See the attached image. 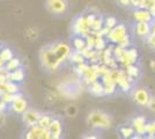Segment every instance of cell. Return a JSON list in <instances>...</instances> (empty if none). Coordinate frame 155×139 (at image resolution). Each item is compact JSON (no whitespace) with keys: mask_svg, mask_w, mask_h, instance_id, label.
<instances>
[{"mask_svg":"<svg viewBox=\"0 0 155 139\" xmlns=\"http://www.w3.org/2000/svg\"><path fill=\"white\" fill-rule=\"evenodd\" d=\"M88 126H91V129L94 130H103V129H109L112 126L114 121L109 116V114H107L103 110H93L88 114L87 119H86Z\"/></svg>","mask_w":155,"mask_h":139,"instance_id":"6da1fadb","label":"cell"},{"mask_svg":"<svg viewBox=\"0 0 155 139\" xmlns=\"http://www.w3.org/2000/svg\"><path fill=\"white\" fill-rule=\"evenodd\" d=\"M39 60H41L42 66L44 67L46 71H50V72H56L59 67L61 66V64H63L58 59L57 55L54 53L51 44H49V45H46L41 49Z\"/></svg>","mask_w":155,"mask_h":139,"instance_id":"7a4b0ae2","label":"cell"},{"mask_svg":"<svg viewBox=\"0 0 155 139\" xmlns=\"http://www.w3.org/2000/svg\"><path fill=\"white\" fill-rule=\"evenodd\" d=\"M95 19L94 14H89V15H81L78 16L77 19L73 22V31L74 35H79V36H88L91 33V23L93 20Z\"/></svg>","mask_w":155,"mask_h":139,"instance_id":"3957f363","label":"cell"},{"mask_svg":"<svg viewBox=\"0 0 155 139\" xmlns=\"http://www.w3.org/2000/svg\"><path fill=\"white\" fill-rule=\"evenodd\" d=\"M131 98L138 106L147 107L152 94L146 87H134L133 89H131Z\"/></svg>","mask_w":155,"mask_h":139,"instance_id":"277c9868","label":"cell"},{"mask_svg":"<svg viewBox=\"0 0 155 139\" xmlns=\"http://www.w3.org/2000/svg\"><path fill=\"white\" fill-rule=\"evenodd\" d=\"M126 35H129L126 26L124 23H118L112 29H110L109 34L107 35V40L109 41L111 44H118V42L123 40Z\"/></svg>","mask_w":155,"mask_h":139,"instance_id":"5b68a950","label":"cell"},{"mask_svg":"<svg viewBox=\"0 0 155 139\" xmlns=\"http://www.w3.org/2000/svg\"><path fill=\"white\" fill-rule=\"evenodd\" d=\"M45 8L48 12L56 15H60L67 12L68 1L67 0H46Z\"/></svg>","mask_w":155,"mask_h":139,"instance_id":"8992f818","label":"cell"},{"mask_svg":"<svg viewBox=\"0 0 155 139\" xmlns=\"http://www.w3.org/2000/svg\"><path fill=\"white\" fill-rule=\"evenodd\" d=\"M26 138L27 139H51L50 132L48 127H43L39 124L32 125L28 127L26 132Z\"/></svg>","mask_w":155,"mask_h":139,"instance_id":"52a82bcc","label":"cell"},{"mask_svg":"<svg viewBox=\"0 0 155 139\" xmlns=\"http://www.w3.org/2000/svg\"><path fill=\"white\" fill-rule=\"evenodd\" d=\"M51 46L52 49H53V51H54V53L57 55L58 59L61 63L68 60L70 55L72 53V48L67 43H65V42H57V43H52Z\"/></svg>","mask_w":155,"mask_h":139,"instance_id":"ba28073f","label":"cell"},{"mask_svg":"<svg viewBox=\"0 0 155 139\" xmlns=\"http://www.w3.org/2000/svg\"><path fill=\"white\" fill-rule=\"evenodd\" d=\"M9 108L15 114H21L22 115L28 109V101L23 98V95L21 93H16V94H14V100L13 102L9 104Z\"/></svg>","mask_w":155,"mask_h":139,"instance_id":"9c48e42d","label":"cell"},{"mask_svg":"<svg viewBox=\"0 0 155 139\" xmlns=\"http://www.w3.org/2000/svg\"><path fill=\"white\" fill-rule=\"evenodd\" d=\"M41 115H42V113H39L38 110H36V109H29L28 108L26 111L22 114V123L27 127L36 125V124H38Z\"/></svg>","mask_w":155,"mask_h":139,"instance_id":"30bf717a","label":"cell"},{"mask_svg":"<svg viewBox=\"0 0 155 139\" xmlns=\"http://www.w3.org/2000/svg\"><path fill=\"white\" fill-rule=\"evenodd\" d=\"M138 57H139V53H138L137 49L127 48V49H125L123 56L120 57V59L118 60V63L122 64L124 67L127 66V65H131V64H137Z\"/></svg>","mask_w":155,"mask_h":139,"instance_id":"8fae6325","label":"cell"},{"mask_svg":"<svg viewBox=\"0 0 155 139\" xmlns=\"http://www.w3.org/2000/svg\"><path fill=\"white\" fill-rule=\"evenodd\" d=\"M147 123L148 122H147L146 117L139 115V116H136L132 119L131 125L134 127L137 134H139L141 137H146V134H147Z\"/></svg>","mask_w":155,"mask_h":139,"instance_id":"7c38bea8","label":"cell"},{"mask_svg":"<svg viewBox=\"0 0 155 139\" xmlns=\"http://www.w3.org/2000/svg\"><path fill=\"white\" fill-rule=\"evenodd\" d=\"M133 19L136 22H153L154 18H153V14L152 12L147 9V8H134L133 11Z\"/></svg>","mask_w":155,"mask_h":139,"instance_id":"4fadbf2b","label":"cell"},{"mask_svg":"<svg viewBox=\"0 0 155 139\" xmlns=\"http://www.w3.org/2000/svg\"><path fill=\"white\" fill-rule=\"evenodd\" d=\"M134 31L138 37L142 40L147 38L152 33V22H137L134 26Z\"/></svg>","mask_w":155,"mask_h":139,"instance_id":"5bb4252c","label":"cell"},{"mask_svg":"<svg viewBox=\"0 0 155 139\" xmlns=\"http://www.w3.org/2000/svg\"><path fill=\"white\" fill-rule=\"evenodd\" d=\"M49 132L51 139H59L63 134V123L59 118H53L49 125Z\"/></svg>","mask_w":155,"mask_h":139,"instance_id":"9a60e30c","label":"cell"},{"mask_svg":"<svg viewBox=\"0 0 155 139\" xmlns=\"http://www.w3.org/2000/svg\"><path fill=\"white\" fill-rule=\"evenodd\" d=\"M89 93L94 96H103L104 95V85L102 81H95L91 85H88Z\"/></svg>","mask_w":155,"mask_h":139,"instance_id":"2e32d148","label":"cell"},{"mask_svg":"<svg viewBox=\"0 0 155 139\" xmlns=\"http://www.w3.org/2000/svg\"><path fill=\"white\" fill-rule=\"evenodd\" d=\"M25 77H26L25 71L20 67L18 70H14L12 72H9V74H8V80L14 81V82H16V84H21V82L25 80Z\"/></svg>","mask_w":155,"mask_h":139,"instance_id":"e0dca14e","label":"cell"},{"mask_svg":"<svg viewBox=\"0 0 155 139\" xmlns=\"http://www.w3.org/2000/svg\"><path fill=\"white\" fill-rule=\"evenodd\" d=\"M73 49L75 51H82L84 48H87V42H86V37L84 36H79V35H75L74 38H73Z\"/></svg>","mask_w":155,"mask_h":139,"instance_id":"ac0fdd59","label":"cell"},{"mask_svg":"<svg viewBox=\"0 0 155 139\" xmlns=\"http://www.w3.org/2000/svg\"><path fill=\"white\" fill-rule=\"evenodd\" d=\"M2 88H4V92L11 93V94L20 93L19 84H16V82H14V81H11V80H7L6 82L2 85Z\"/></svg>","mask_w":155,"mask_h":139,"instance_id":"d6986e66","label":"cell"},{"mask_svg":"<svg viewBox=\"0 0 155 139\" xmlns=\"http://www.w3.org/2000/svg\"><path fill=\"white\" fill-rule=\"evenodd\" d=\"M21 67V59L18 57H13L12 59H9L8 61L5 63V68L8 72H12L14 70H18Z\"/></svg>","mask_w":155,"mask_h":139,"instance_id":"ffe728a7","label":"cell"},{"mask_svg":"<svg viewBox=\"0 0 155 139\" xmlns=\"http://www.w3.org/2000/svg\"><path fill=\"white\" fill-rule=\"evenodd\" d=\"M68 60H70L71 63H73V64L78 65V64L84 63L87 59L84 58V56L82 55V52H80V51H75V50H74V51H72V53L70 55Z\"/></svg>","mask_w":155,"mask_h":139,"instance_id":"44dd1931","label":"cell"},{"mask_svg":"<svg viewBox=\"0 0 155 139\" xmlns=\"http://www.w3.org/2000/svg\"><path fill=\"white\" fill-rule=\"evenodd\" d=\"M125 72L127 73V75L131 77L132 79H137L140 75V68L139 66H137L136 64H131V65L125 66Z\"/></svg>","mask_w":155,"mask_h":139,"instance_id":"7402d4cb","label":"cell"},{"mask_svg":"<svg viewBox=\"0 0 155 139\" xmlns=\"http://www.w3.org/2000/svg\"><path fill=\"white\" fill-rule=\"evenodd\" d=\"M119 133H120V136L123 138H133V136L136 134V130L132 125H125L120 127Z\"/></svg>","mask_w":155,"mask_h":139,"instance_id":"603a6c76","label":"cell"},{"mask_svg":"<svg viewBox=\"0 0 155 139\" xmlns=\"http://www.w3.org/2000/svg\"><path fill=\"white\" fill-rule=\"evenodd\" d=\"M103 27H104L103 18H101V16H95V19L93 20V23H91V31L97 33V31H100Z\"/></svg>","mask_w":155,"mask_h":139,"instance_id":"cb8c5ba5","label":"cell"},{"mask_svg":"<svg viewBox=\"0 0 155 139\" xmlns=\"http://www.w3.org/2000/svg\"><path fill=\"white\" fill-rule=\"evenodd\" d=\"M13 57H14V52L11 48L4 46V48L1 49V51H0V58H1V60H4V61L6 63V61H8L9 59H12Z\"/></svg>","mask_w":155,"mask_h":139,"instance_id":"d4e9b609","label":"cell"},{"mask_svg":"<svg viewBox=\"0 0 155 139\" xmlns=\"http://www.w3.org/2000/svg\"><path fill=\"white\" fill-rule=\"evenodd\" d=\"M105 48H107V40L104 38V36L96 35V40H95L94 49H95V50H98V51H103Z\"/></svg>","mask_w":155,"mask_h":139,"instance_id":"484cf974","label":"cell"},{"mask_svg":"<svg viewBox=\"0 0 155 139\" xmlns=\"http://www.w3.org/2000/svg\"><path fill=\"white\" fill-rule=\"evenodd\" d=\"M91 65H88V64L84 61V63H81V64H78L77 67H75V70H77V73L80 77H84V75H86L87 73L91 71Z\"/></svg>","mask_w":155,"mask_h":139,"instance_id":"4316f807","label":"cell"},{"mask_svg":"<svg viewBox=\"0 0 155 139\" xmlns=\"http://www.w3.org/2000/svg\"><path fill=\"white\" fill-rule=\"evenodd\" d=\"M52 119H53V117H51L50 115H48V114H42L41 117H39L38 124L41 126H43V127H49L50 123L52 122Z\"/></svg>","mask_w":155,"mask_h":139,"instance_id":"83f0119b","label":"cell"},{"mask_svg":"<svg viewBox=\"0 0 155 139\" xmlns=\"http://www.w3.org/2000/svg\"><path fill=\"white\" fill-rule=\"evenodd\" d=\"M117 25H118V21H117V19L115 16H107L104 19V26L110 28V29H112Z\"/></svg>","mask_w":155,"mask_h":139,"instance_id":"f1b7e54d","label":"cell"},{"mask_svg":"<svg viewBox=\"0 0 155 139\" xmlns=\"http://www.w3.org/2000/svg\"><path fill=\"white\" fill-rule=\"evenodd\" d=\"M26 35H27V37H28L30 41L36 40V38L38 37V35H39L38 29H37V28H29V29L27 30Z\"/></svg>","mask_w":155,"mask_h":139,"instance_id":"f546056e","label":"cell"},{"mask_svg":"<svg viewBox=\"0 0 155 139\" xmlns=\"http://www.w3.org/2000/svg\"><path fill=\"white\" fill-rule=\"evenodd\" d=\"M118 45L124 48V49H127V48H131L132 45V41H131V37H130L129 35H126L125 37H124L123 40H120L118 42Z\"/></svg>","mask_w":155,"mask_h":139,"instance_id":"4dcf8cb0","label":"cell"},{"mask_svg":"<svg viewBox=\"0 0 155 139\" xmlns=\"http://www.w3.org/2000/svg\"><path fill=\"white\" fill-rule=\"evenodd\" d=\"M0 100H2L4 102H6L7 104L9 106L12 102H13L14 100V94H11V93H7V92H4L1 94V96H0Z\"/></svg>","mask_w":155,"mask_h":139,"instance_id":"1f68e13d","label":"cell"},{"mask_svg":"<svg viewBox=\"0 0 155 139\" xmlns=\"http://www.w3.org/2000/svg\"><path fill=\"white\" fill-rule=\"evenodd\" d=\"M142 8H147L149 11H154L155 9V0H143L142 1Z\"/></svg>","mask_w":155,"mask_h":139,"instance_id":"d6a6232c","label":"cell"},{"mask_svg":"<svg viewBox=\"0 0 155 139\" xmlns=\"http://www.w3.org/2000/svg\"><path fill=\"white\" fill-rule=\"evenodd\" d=\"M145 42H146V44H147L153 51H155V35L150 34L147 38H145Z\"/></svg>","mask_w":155,"mask_h":139,"instance_id":"836d02e7","label":"cell"},{"mask_svg":"<svg viewBox=\"0 0 155 139\" xmlns=\"http://www.w3.org/2000/svg\"><path fill=\"white\" fill-rule=\"evenodd\" d=\"M66 114H67V116H70V117L77 116V114H78L77 106H68L66 108Z\"/></svg>","mask_w":155,"mask_h":139,"instance_id":"e575fe53","label":"cell"},{"mask_svg":"<svg viewBox=\"0 0 155 139\" xmlns=\"http://www.w3.org/2000/svg\"><path fill=\"white\" fill-rule=\"evenodd\" d=\"M147 108H148V110H150L152 113H155V95H152L148 104H147Z\"/></svg>","mask_w":155,"mask_h":139,"instance_id":"d590c367","label":"cell"},{"mask_svg":"<svg viewBox=\"0 0 155 139\" xmlns=\"http://www.w3.org/2000/svg\"><path fill=\"white\" fill-rule=\"evenodd\" d=\"M5 123H6V116H5L4 111H0V127L5 125Z\"/></svg>","mask_w":155,"mask_h":139,"instance_id":"8d00e7d4","label":"cell"},{"mask_svg":"<svg viewBox=\"0 0 155 139\" xmlns=\"http://www.w3.org/2000/svg\"><path fill=\"white\" fill-rule=\"evenodd\" d=\"M122 6H130V0H117Z\"/></svg>","mask_w":155,"mask_h":139,"instance_id":"74e56055","label":"cell"},{"mask_svg":"<svg viewBox=\"0 0 155 139\" xmlns=\"http://www.w3.org/2000/svg\"><path fill=\"white\" fill-rule=\"evenodd\" d=\"M150 34L155 35V20L152 22V33H150Z\"/></svg>","mask_w":155,"mask_h":139,"instance_id":"f35d334b","label":"cell"},{"mask_svg":"<svg viewBox=\"0 0 155 139\" xmlns=\"http://www.w3.org/2000/svg\"><path fill=\"white\" fill-rule=\"evenodd\" d=\"M149 65H150V68H152V70H153V71L155 72V60H152Z\"/></svg>","mask_w":155,"mask_h":139,"instance_id":"ab89813d","label":"cell"},{"mask_svg":"<svg viewBox=\"0 0 155 139\" xmlns=\"http://www.w3.org/2000/svg\"><path fill=\"white\" fill-rule=\"evenodd\" d=\"M2 67H5V61L1 60V58H0V68H2Z\"/></svg>","mask_w":155,"mask_h":139,"instance_id":"60d3db41","label":"cell"},{"mask_svg":"<svg viewBox=\"0 0 155 139\" xmlns=\"http://www.w3.org/2000/svg\"><path fill=\"white\" fill-rule=\"evenodd\" d=\"M84 138H97V136H84Z\"/></svg>","mask_w":155,"mask_h":139,"instance_id":"b9f144b4","label":"cell"},{"mask_svg":"<svg viewBox=\"0 0 155 139\" xmlns=\"http://www.w3.org/2000/svg\"><path fill=\"white\" fill-rule=\"evenodd\" d=\"M152 12V14H153V18H154V20H155V9L154 11H150Z\"/></svg>","mask_w":155,"mask_h":139,"instance_id":"7bdbcfd3","label":"cell"},{"mask_svg":"<svg viewBox=\"0 0 155 139\" xmlns=\"http://www.w3.org/2000/svg\"><path fill=\"white\" fill-rule=\"evenodd\" d=\"M1 49H2V46H1V44H0V51H1Z\"/></svg>","mask_w":155,"mask_h":139,"instance_id":"ee69618b","label":"cell"}]
</instances>
